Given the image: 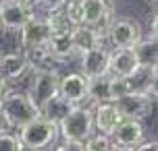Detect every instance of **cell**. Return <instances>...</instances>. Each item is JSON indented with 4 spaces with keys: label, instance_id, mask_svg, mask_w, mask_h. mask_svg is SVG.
Instances as JSON below:
<instances>
[{
    "label": "cell",
    "instance_id": "6da1fadb",
    "mask_svg": "<svg viewBox=\"0 0 158 151\" xmlns=\"http://www.w3.org/2000/svg\"><path fill=\"white\" fill-rule=\"evenodd\" d=\"M96 133L94 128V116H92V106H75L69 116L58 124V135L63 141L73 143H85L89 137Z\"/></svg>",
    "mask_w": 158,
    "mask_h": 151
},
{
    "label": "cell",
    "instance_id": "7a4b0ae2",
    "mask_svg": "<svg viewBox=\"0 0 158 151\" xmlns=\"http://www.w3.org/2000/svg\"><path fill=\"white\" fill-rule=\"evenodd\" d=\"M2 112L8 120L10 128H19L33 122L35 118H40V108L35 106V102L31 99V95L27 91H17L13 89L6 95V99L2 102Z\"/></svg>",
    "mask_w": 158,
    "mask_h": 151
},
{
    "label": "cell",
    "instance_id": "3957f363",
    "mask_svg": "<svg viewBox=\"0 0 158 151\" xmlns=\"http://www.w3.org/2000/svg\"><path fill=\"white\" fill-rule=\"evenodd\" d=\"M17 137H19V141H21L25 151H46L56 143L58 126L40 116L33 122H29V124L19 128L17 130Z\"/></svg>",
    "mask_w": 158,
    "mask_h": 151
},
{
    "label": "cell",
    "instance_id": "277c9868",
    "mask_svg": "<svg viewBox=\"0 0 158 151\" xmlns=\"http://www.w3.org/2000/svg\"><path fill=\"white\" fill-rule=\"evenodd\" d=\"M117 103L121 116L127 120H137V122H146L154 114V108H156V102L152 99L146 91H133L129 95L121 97Z\"/></svg>",
    "mask_w": 158,
    "mask_h": 151
},
{
    "label": "cell",
    "instance_id": "5b68a950",
    "mask_svg": "<svg viewBox=\"0 0 158 151\" xmlns=\"http://www.w3.org/2000/svg\"><path fill=\"white\" fill-rule=\"evenodd\" d=\"M142 37V29L139 25L135 23L133 19H127V17H121V19H114L108 29H106V41L110 44L108 48H133L135 44Z\"/></svg>",
    "mask_w": 158,
    "mask_h": 151
},
{
    "label": "cell",
    "instance_id": "8992f818",
    "mask_svg": "<svg viewBox=\"0 0 158 151\" xmlns=\"http://www.w3.org/2000/svg\"><path fill=\"white\" fill-rule=\"evenodd\" d=\"M79 72L85 79H100L110 75V48L98 46L79 56Z\"/></svg>",
    "mask_w": 158,
    "mask_h": 151
},
{
    "label": "cell",
    "instance_id": "52a82bcc",
    "mask_svg": "<svg viewBox=\"0 0 158 151\" xmlns=\"http://www.w3.org/2000/svg\"><path fill=\"white\" fill-rule=\"evenodd\" d=\"M50 37H52V35H50V29H48V25H46L44 15L40 17L38 13H35V15L29 19V23L19 31L21 52H27V50H33V48H44V46H48Z\"/></svg>",
    "mask_w": 158,
    "mask_h": 151
},
{
    "label": "cell",
    "instance_id": "ba28073f",
    "mask_svg": "<svg viewBox=\"0 0 158 151\" xmlns=\"http://www.w3.org/2000/svg\"><path fill=\"white\" fill-rule=\"evenodd\" d=\"M81 13H83V25L102 31H106L108 25L114 21L112 19L114 6L110 0H81Z\"/></svg>",
    "mask_w": 158,
    "mask_h": 151
},
{
    "label": "cell",
    "instance_id": "9c48e42d",
    "mask_svg": "<svg viewBox=\"0 0 158 151\" xmlns=\"http://www.w3.org/2000/svg\"><path fill=\"white\" fill-rule=\"evenodd\" d=\"M60 71H44L38 72L33 85L29 89V95L35 102L38 108H42L46 102H50L54 95H58V87H60Z\"/></svg>",
    "mask_w": 158,
    "mask_h": 151
},
{
    "label": "cell",
    "instance_id": "30bf717a",
    "mask_svg": "<svg viewBox=\"0 0 158 151\" xmlns=\"http://www.w3.org/2000/svg\"><path fill=\"white\" fill-rule=\"evenodd\" d=\"M87 85H89V79H85L79 71H71L60 77L58 93L73 106H83L87 103Z\"/></svg>",
    "mask_w": 158,
    "mask_h": 151
},
{
    "label": "cell",
    "instance_id": "8fae6325",
    "mask_svg": "<svg viewBox=\"0 0 158 151\" xmlns=\"http://www.w3.org/2000/svg\"><path fill=\"white\" fill-rule=\"evenodd\" d=\"M33 15H35L33 8H27L15 0H0V19H2L4 29L21 31Z\"/></svg>",
    "mask_w": 158,
    "mask_h": 151
},
{
    "label": "cell",
    "instance_id": "7c38bea8",
    "mask_svg": "<svg viewBox=\"0 0 158 151\" xmlns=\"http://www.w3.org/2000/svg\"><path fill=\"white\" fill-rule=\"evenodd\" d=\"M110 137H112V141H114L117 147L135 149V147L143 141V137H146V126H143V122L123 118Z\"/></svg>",
    "mask_w": 158,
    "mask_h": 151
},
{
    "label": "cell",
    "instance_id": "4fadbf2b",
    "mask_svg": "<svg viewBox=\"0 0 158 151\" xmlns=\"http://www.w3.org/2000/svg\"><path fill=\"white\" fill-rule=\"evenodd\" d=\"M92 116H94L96 133L108 135V137L114 133V128L118 126V122L123 120V116H121V112H118V108H117V103H112V102L92 106Z\"/></svg>",
    "mask_w": 158,
    "mask_h": 151
},
{
    "label": "cell",
    "instance_id": "5bb4252c",
    "mask_svg": "<svg viewBox=\"0 0 158 151\" xmlns=\"http://www.w3.org/2000/svg\"><path fill=\"white\" fill-rule=\"evenodd\" d=\"M71 40H73L75 54L81 56L83 52H87V50H92V48L106 46V31L89 27V25H77L71 33Z\"/></svg>",
    "mask_w": 158,
    "mask_h": 151
},
{
    "label": "cell",
    "instance_id": "9a60e30c",
    "mask_svg": "<svg viewBox=\"0 0 158 151\" xmlns=\"http://www.w3.org/2000/svg\"><path fill=\"white\" fill-rule=\"evenodd\" d=\"M139 72V64L133 48L110 50V75L112 77H135Z\"/></svg>",
    "mask_w": 158,
    "mask_h": 151
},
{
    "label": "cell",
    "instance_id": "2e32d148",
    "mask_svg": "<svg viewBox=\"0 0 158 151\" xmlns=\"http://www.w3.org/2000/svg\"><path fill=\"white\" fill-rule=\"evenodd\" d=\"M135 58L139 64V71H158V40L152 35L139 37V41L133 46Z\"/></svg>",
    "mask_w": 158,
    "mask_h": 151
},
{
    "label": "cell",
    "instance_id": "e0dca14e",
    "mask_svg": "<svg viewBox=\"0 0 158 151\" xmlns=\"http://www.w3.org/2000/svg\"><path fill=\"white\" fill-rule=\"evenodd\" d=\"M27 58L23 52H2L0 54V77L13 83L27 71Z\"/></svg>",
    "mask_w": 158,
    "mask_h": 151
},
{
    "label": "cell",
    "instance_id": "ac0fdd59",
    "mask_svg": "<svg viewBox=\"0 0 158 151\" xmlns=\"http://www.w3.org/2000/svg\"><path fill=\"white\" fill-rule=\"evenodd\" d=\"M75 106H73L71 102H67L60 93L58 95H54L50 102H46L42 108H40V116L44 120H48V122H52V124H60L67 116H69V112L73 110Z\"/></svg>",
    "mask_w": 158,
    "mask_h": 151
},
{
    "label": "cell",
    "instance_id": "d6986e66",
    "mask_svg": "<svg viewBox=\"0 0 158 151\" xmlns=\"http://www.w3.org/2000/svg\"><path fill=\"white\" fill-rule=\"evenodd\" d=\"M25 58H27V64L31 66L33 71L38 72H44V71H58L60 62L54 58V54L48 50V46L44 48H33V50H27L23 52Z\"/></svg>",
    "mask_w": 158,
    "mask_h": 151
},
{
    "label": "cell",
    "instance_id": "ffe728a7",
    "mask_svg": "<svg viewBox=\"0 0 158 151\" xmlns=\"http://www.w3.org/2000/svg\"><path fill=\"white\" fill-rule=\"evenodd\" d=\"M110 102V75L100 77V79H89L87 85V106H98V103Z\"/></svg>",
    "mask_w": 158,
    "mask_h": 151
},
{
    "label": "cell",
    "instance_id": "44dd1931",
    "mask_svg": "<svg viewBox=\"0 0 158 151\" xmlns=\"http://www.w3.org/2000/svg\"><path fill=\"white\" fill-rule=\"evenodd\" d=\"M44 19H46V25H48V29H50V35H69L75 29V25L69 21V17H67V13H64L63 8L46 13Z\"/></svg>",
    "mask_w": 158,
    "mask_h": 151
},
{
    "label": "cell",
    "instance_id": "7402d4cb",
    "mask_svg": "<svg viewBox=\"0 0 158 151\" xmlns=\"http://www.w3.org/2000/svg\"><path fill=\"white\" fill-rule=\"evenodd\" d=\"M48 50L54 54V58L58 62H64L73 58L75 54V48H73V40H71V33L69 35H52L50 41H48Z\"/></svg>",
    "mask_w": 158,
    "mask_h": 151
},
{
    "label": "cell",
    "instance_id": "603a6c76",
    "mask_svg": "<svg viewBox=\"0 0 158 151\" xmlns=\"http://www.w3.org/2000/svg\"><path fill=\"white\" fill-rule=\"evenodd\" d=\"M114 149H117V145L112 141V137L100 135V133H94L83 143V151H114Z\"/></svg>",
    "mask_w": 158,
    "mask_h": 151
},
{
    "label": "cell",
    "instance_id": "cb8c5ba5",
    "mask_svg": "<svg viewBox=\"0 0 158 151\" xmlns=\"http://www.w3.org/2000/svg\"><path fill=\"white\" fill-rule=\"evenodd\" d=\"M0 151H25L17 133L13 130H4L0 133Z\"/></svg>",
    "mask_w": 158,
    "mask_h": 151
},
{
    "label": "cell",
    "instance_id": "d4e9b609",
    "mask_svg": "<svg viewBox=\"0 0 158 151\" xmlns=\"http://www.w3.org/2000/svg\"><path fill=\"white\" fill-rule=\"evenodd\" d=\"M67 17H69V21H71L75 27L77 25H83V13H81V2L79 0H67V4L63 8Z\"/></svg>",
    "mask_w": 158,
    "mask_h": 151
},
{
    "label": "cell",
    "instance_id": "484cf974",
    "mask_svg": "<svg viewBox=\"0 0 158 151\" xmlns=\"http://www.w3.org/2000/svg\"><path fill=\"white\" fill-rule=\"evenodd\" d=\"M146 93L158 103V71L150 72V79H148V85H146Z\"/></svg>",
    "mask_w": 158,
    "mask_h": 151
},
{
    "label": "cell",
    "instance_id": "4316f807",
    "mask_svg": "<svg viewBox=\"0 0 158 151\" xmlns=\"http://www.w3.org/2000/svg\"><path fill=\"white\" fill-rule=\"evenodd\" d=\"M67 0H38V6H42L46 13H52V10H60L64 8Z\"/></svg>",
    "mask_w": 158,
    "mask_h": 151
},
{
    "label": "cell",
    "instance_id": "83f0119b",
    "mask_svg": "<svg viewBox=\"0 0 158 151\" xmlns=\"http://www.w3.org/2000/svg\"><path fill=\"white\" fill-rule=\"evenodd\" d=\"M52 151H83V143H73V141H60L54 145Z\"/></svg>",
    "mask_w": 158,
    "mask_h": 151
},
{
    "label": "cell",
    "instance_id": "f1b7e54d",
    "mask_svg": "<svg viewBox=\"0 0 158 151\" xmlns=\"http://www.w3.org/2000/svg\"><path fill=\"white\" fill-rule=\"evenodd\" d=\"M133 151H158V139H154V141H142Z\"/></svg>",
    "mask_w": 158,
    "mask_h": 151
},
{
    "label": "cell",
    "instance_id": "f546056e",
    "mask_svg": "<svg viewBox=\"0 0 158 151\" xmlns=\"http://www.w3.org/2000/svg\"><path fill=\"white\" fill-rule=\"evenodd\" d=\"M13 91V87H10V83H8L6 79H2L0 77V106H2V102L6 99V95Z\"/></svg>",
    "mask_w": 158,
    "mask_h": 151
},
{
    "label": "cell",
    "instance_id": "4dcf8cb0",
    "mask_svg": "<svg viewBox=\"0 0 158 151\" xmlns=\"http://www.w3.org/2000/svg\"><path fill=\"white\" fill-rule=\"evenodd\" d=\"M150 35L158 40V13H154V17L150 21Z\"/></svg>",
    "mask_w": 158,
    "mask_h": 151
},
{
    "label": "cell",
    "instance_id": "1f68e13d",
    "mask_svg": "<svg viewBox=\"0 0 158 151\" xmlns=\"http://www.w3.org/2000/svg\"><path fill=\"white\" fill-rule=\"evenodd\" d=\"M4 130H10V126H8V120H6V116H4L2 108H0V133H4Z\"/></svg>",
    "mask_w": 158,
    "mask_h": 151
},
{
    "label": "cell",
    "instance_id": "d6a6232c",
    "mask_svg": "<svg viewBox=\"0 0 158 151\" xmlns=\"http://www.w3.org/2000/svg\"><path fill=\"white\" fill-rule=\"evenodd\" d=\"M15 2H19V4H23V6H27V8L38 6V0H15Z\"/></svg>",
    "mask_w": 158,
    "mask_h": 151
},
{
    "label": "cell",
    "instance_id": "836d02e7",
    "mask_svg": "<svg viewBox=\"0 0 158 151\" xmlns=\"http://www.w3.org/2000/svg\"><path fill=\"white\" fill-rule=\"evenodd\" d=\"M114 151H133V149H127V147H117Z\"/></svg>",
    "mask_w": 158,
    "mask_h": 151
},
{
    "label": "cell",
    "instance_id": "e575fe53",
    "mask_svg": "<svg viewBox=\"0 0 158 151\" xmlns=\"http://www.w3.org/2000/svg\"><path fill=\"white\" fill-rule=\"evenodd\" d=\"M148 2H150V4H154V6L158 8V0H148Z\"/></svg>",
    "mask_w": 158,
    "mask_h": 151
},
{
    "label": "cell",
    "instance_id": "d590c367",
    "mask_svg": "<svg viewBox=\"0 0 158 151\" xmlns=\"http://www.w3.org/2000/svg\"><path fill=\"white\" fill-rule=\"evenodd\" d=\"M2 31H4V25H2V19H0V35H2Z\"/></svg>",
    "mask_w": 158,
    "mask_h": 151
},
{
    "label": "cell",
    "instance_id": "8d00e7d4",
    "mask_svg": "<svg viewBox=\"0 0 158 151\" xmlns=\"http://www.w3.org/2000/svg\"><path fill=\"white\" fill-rule=\"evenodd\" d=\"M79 2H81V0H79Z\"/></svg>",
    "mask_w": 158,
    "mask_h": 151
},
{
    "label": "cell",
    "instance_id": "74e56055",
    "mask_svg": "<svg viewBox=\"0 0 158 151\" xmlns=\"http://www.w3.org/2000/svg\"><path fill=\"white\" fill-rule=\"evenodd\" d=\"M0 54H2V52H0Z\"/></svg>",
    "mask_w": 158,
    "mask_h": 151
},
{
    "label": "cell",
    "instance_id": "f35d334b",
    "mask_svg": "<svg viewBox=\"0 0 158 151\" xmlns=\"http://www.w3.org/2000/svg\"><path fill=\"white\" fill-rule=\"evenodd\" d=\"M110 2H112V0H110Z\"/></svg>",
    "mask_w": 158,
    "mask_h": 151
}]
</instances>
